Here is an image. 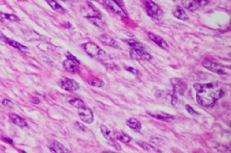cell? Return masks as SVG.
<instances>
[{"instance_id":"obj_1","label":"cell","mask_w":231,"mask_h":153,"mask_svg":"<svg viewBox=\"0 0 231 153\" xmlns=\"http://www.w3.org/2000/svg\"><path fill=\"white\" fill-rule=\"evenodd\" d=\"M196 90V99L200 105L207 108H211L216 105L218 99L225 96V89L220 87L218 84L210 82L206 84H194Z\"/></svg>"},{"instance_id":"obj_2","label":"cell","mask_w":231,"mask_h":153,"mask_svg":"<svg viewBox=\"0 0 231 153\" xmlns=\"http://www.w3.org/2000/svg\"><path fill=\"white\" fill-rule=\"evenodd\" d=\"M125 42L132 48V50L130 51V54L132 57L136 56V58H141L145 60H152V56L146 51L145 46L143 43L134 39H127L125 40Z\"/></svg>"},{"instance_id":"obj_3","label":"cell","mask_w":231,"mask_h":153,"mask_svg":"<svg viewBox=\"0 0 231 153\" xmlns=\"http://www.w3.org/2000/svg\"><path fill=\"white\" fill-rule=\"evenodd\" d=\"M82 48L85 52L93 59L101 60L102 58L106 56L105 51H103L99 46H98L97 44L93 42H87V43L82 44Z\"/></svg>"},{"instance_id":"obj_4","label":"cell","mask_w":231,"mask_h":153,"mask_svg":"<svg viewBox=\"0 0 231 153\" xmlns=\"http://www.w3.org/2000/svg\"><path fill=\"white\" fill-rule=\"evenodd\" d=\"M144 5H145V9H146V13L149 16L155 19V20H159L162 17V10L161 9V7L155 4L153 1H145L144 2Z\"/></svg>"},{"instance_id":"obj_5","label":"cell","mask_w":231,"mask_h":153,"mask_svg":"<svg viewBox=\"0 0 231 153\" xmlns=\"http://www.w3.org/2000/svg\"><path fill=\"white\" fill-rule=\"evenodd\" d=\"M202 66L206 69H208L210 71H212L214 73L219 74V75H225V74L229 73V70L226 67H224L223 65H221L219 63L211 61V60H203L202 61Z\"/></svg>"},{"instance_id":"obj_6","label":"cell","mask_w":231,"mask_h":153,"mask_svg":"<svg viewBox=\"0 0 231 153\" xmlns=\"http://www.w3.org/2000/svg\"><path fill=\"white\" fill-rule=\"evenodd\" d=\"M210 3L208 0H182L181 5L190 11H195Z\"/></svg>"},{"instance_id":"obj_7","label":"cell","mask_w":231,"mask_h":153,"mask_svg":"<svg viewBox=\"0 0 231 153\" xmlns=\"http://www.w3.org/2000/svg\"><path fill=\"white\" fill-rule=\"evenodd\" d=\"M58 85L66 91H75L80 88V85L73 79L62 78L58 81Z\"/></svg>"},{"instance_id":"obj_8","label":"cell","mask_w":231,"mask_h":153,"mask_svg":"<svg viewBox=\"0 0 231 153\" xmlns=\"http://www.w3.org/2000/svg\"><path fill=\"white\" fill-rule=\"evenodd\" d=\"M171 84L173 86V92L179 95H183L187 89V83L181 78H172Z\"/></svg>"},{"instance_id":"obj_9","label":"cell","mask_w":231,"mask_h":153,"mask_svg":"<svg viewBox=\"0 0 231 153\" xmlns=\"http://www.w3.org/2000/svg\"><path fill=\"white\" fill-rule=\"evenodd\" d=\"M78 113H79V115H80V118L81 119L82 122H84L85 123L87 124H90L93 122L94 121V115L92 113V111L86 107V106H83V107H80L78 109Z\"/></svg>"},{"instance_id":"obj_10","label":"cell","mask_w":231,"mask_h":153,"mask_svg":"<svg viewBox=\"0 0 231 153\" xmlns=\"http://www.w3.org/2000/svg\"><path fill=\"white\" fill-rule=\"evenodd\" d=\"M105 4L107 5V6L109 9H111L117 15H118V16H120L122 17H127V15L125 14V12L123 10V8L116 1H113V0L105 1Z\"/></svg>"},{"instance_id":"obj_11","label":"cell","mask_w":231,"mask_h":153,"mask_svg":"<svg viewBox=\"0 0 231 153\" xmlns=\"http://www.w3.org/2000/svg\"><path fill=\"white\" fill-rule=\"evenodd\" d=\"M147 114L149 115H151L152 117L155 118V119L164 121V122H172V121H173V120L175 119L174 115H169V114H165L163 112H159V111H156V112H147Z\"/></svg>"},{"instance_id":"obj_12","label":"cell","mask_w":231,"mask_h":153,"mask_svg":"<svg viewBox=\"0 0 231 153\" xmlns=\"http://www.w3.org/2000/svg\"><path fill=\"white\" fill-rule=\"evenodd\" d=\"M0 40H2V41H5L7 44H9L10 46H12V47H14V48H16V49H17L20 51H22V52H26L27 51V47H25V46H24L23 44H21V43H19L17 42H16V41H14V40H11V39H9V38H7V37H6L4 34H2L0 33Z\"/></svg>"},{"instance_id":"obj_13","label":"cell","mask_w":231,"mask_h":153,"mask_svg":"<svg viewBox=\"0 0 231 153\" xmlns=\"http://www.w3.org/2000/svg\"><path fill=\"white\" fill-rule=\"evenodd\" d=\"M49 149L53 153H70V151L61 143L54 140L49 144Z\"/></svg>"},{"instance_id":"obj_14","label":"cell","mask_w":231,"mask_h":153,"mask_svg":"<svg viewBox=\"0 0 231 153\" xmlns=\"http://www.w3.org/2000/svg\"><path fill=\"white\" fill-rule=\"evenodd\" d=\"M148 37L150 38L151 41H153L156 45H158L161 48H162V49H169V44L160 36L155 35V34H152V33H149L148 34Z\"/></svg>"},{"instance_id":"obj_15","label":"cell","mask_w":231,"mask_h":153,"mask_svg":"<svg viewBox=\"0 0 231 153\" xmlns=\"http://www.w3.org/2000/svg\"><path fill=\"white\" fill-rule=\"evenodd\" d=\"M63 67L65 68L66 70H68L69 72H71V73H75L77 71H79V63L73 61V60H68L66 59L64 61H63Z\"/></svg>"},{"instance_id":"obj_16","label":"cell","mask_w":231,"mask_h":153,"mask_svg":"<svg viewBox=\"0 0 231 153\" xmlns=\"http://www.w3.org/2000/svg\"><path fill=\"white\" fill-rule=\"evenodd\" d=\"M10 119L11 121L19 127L21 128H26L28 125H27V122H25V120L24 118H22L21 116H19L17 114H11L10 115Z\"/></svg>"},{"instance_id":"obj_17","label":"cell","mask_w":231,"mask_h":153,"mask_svg":"<svg viewBox=\"0 0 231 153\" xmlns=\"http://www.w3.org/2000/svg\"><path fill=\"white\" fill-rule=\"evenodd\" d=\"M173 16L176 17L177 19L182 20V21H186V20L189 19V16H188V15L186 14L185 10H183L180 5H177V6L173 9Z\"/></svg>"},{"instance_id":"obj_18","label":"cell","mask_w":231,"mask_h":153,"mask_svg":"<svg viewBox=\"0 0 231 153\" xmlns=\"http://www.w3.org/2000/svg\"><path fill=\"white\" fill-rule=\"evenodd\" d=\"M100 41L105 43L106 45H108V46H111V47H114V48H118L119 45L118 43L116 42V40H114L112 37L108 36L107 34H103L100 36Z\"/></svg>"},{"instance_id":"obj_19","label":"cell","mask_w":231,"mask_h":153,"mask_svg":"<svg viewBox=\"0 0 231 153\" xmlns=\"http://www.w3.org/2000/svg\"><path fill=\"white\" fill-rule=\"evenodd\" d=\"M100 130H101V133H102L103 136L105 137L107 140H116V132H112L111 130H109L105 125H101Z\"/></svg>"},{"instance_id":"obj_20","label":"cell","mask_w":231,"mask_h":153,"mask_svg":"<svg viewBox=\"0 0 231 153\" xmlns=\"http://www.w3.org/2000/svg\"><path fill=\"white\" fill-rule=\"evenodd\" d=\"M126 125L134 130V131H136V132H139L141 130V123L138 120L135 119V118H130L126 121Z\"/></svg>"},{"instance_id":"obj_21","label":"cell","mask_w":231,"mask_h":153,"mask_svg":"<svg viewBox=\"0 0 231 153\" xmlns=\"http://www.w3.org/2000/svg\"><path fill=\"white\" fill-rule=\"evenodd\" d=\"M67 101L70 103L72 106L77 107L78 109L80 108V107L85 106V104H84V102H83L81 99H80V98H78V97H75L68 96V97H67Z\"/></svg>"},{"instance_id":"obj_22","label":"cell","mask_w":231,"mask_h":153,"mask_svg":"<svg viewBox=\"0 0 231 153\" xmlns=\"http://www.w3.org/2000/svg\"><path fill=\"white\" fill-rule=\"evenodd\" d=\"M0 21L1 22H4V21L16 22V21H19V18L15 15H10V14H6V13L0 12Z\"/></svg>"},{"instance_id":"obj_23","label":"cell","mask_w":231,"mask_h":153,"mask_svg":"<svg viewBox=\"0 0 231 153\" xmlns=\"http://www.w3.org/2000/svg\"><path fill=\"white\" fill-rule=\"evenodd\" d=\"M47 3H48V5H49L54 10H55V11H57V12H59V13H61V14L65 13L64 8H63L60 4H58L56 1H54V0H47Z\"/></svg>"},{"instance_id":"obj_24","label":"cell","mask_w":231,"mask_h":153,"mask_svg":"<svg viewBox=\"0 0 231 153\" xmlns=\"http://www.w3.org/2000/svg\"><path fill=\"white\" fill-rule=\"evenodd\" d=\"M136 143L143 149L144 151H147L149 152H154V151H159V150H157L155 147H153L152 145H150L149 143L147 142H144V141H136Z\"/></svg>"},{"instance_id":"obj_25","label":"cell","mask_w":231,"mask_h":153,"mask_svg":"<svg viewBox=\"0 0 231 153\" xmlns=\"http://www.w3.org/2000/svg\"><path fill=\"white\" fill-rule=\"evenodd\" d=\"M116 139H117L118 140L124 142V143H127V142H130L132 138L128 135H126L124 133H116Z\"/></svg>"},{"instance_id":"obj_26","label":"cell","mask_w":231,"mask_h":153,"mask_svg":"<svg viewBox=\"0 0 231 153\" xmlns=\"http://www.w3.org/2000/svg\"><path fill=\"white\" fill-rule=\"evenodd\" d=\"M89 84L92 86H96V87H102L104 86V82L97 78H93L89 80Z\"/></svg>"},{"instance_id":"obj_27","label":"cell","mask_w":231,"mask_h":153,"mask_svg":"<svg viewBox=\"0 0 231 153\" xmlns=\"http://www.w3.org/2000/svg\"><path fill=\"white\" fill-rule=\"evenodd\" d=\"M95 25L99 26V27H105V23H103L101 21V18H92L89 19Z\"/></svg>"},{"instance_id":"obj_28","label":"cell","mask_w":231,"mask_h":153,"mask_svg":"<svg viewBox=\"0 0 231 153\" xmlns=\"http://www.w3.org/2000/svg\"><path fill=\"white\" fill-rule=\"evenodd\" d=\"M217 146L218 147H215L218 151H220V152L222 153H229V147H226V146H222V145H218V144H217Z\"/></svg>"},{"instance_id":"obj_29","label":"cell","mask_w":231,"mask_h":153,"mask_svg":"<svg viewBox=\"0 0 231 153\" xmlns=\"http://www.w3.org/2000/svg\"><path fill=\"white\" fill-rule=\"evenodd\" d=\"M151 141H152L153 143H155V145H157V146H160L161 144H162V143L164 142L162 139L157 138V137H152V138H151Z\"/></svg>"},{"instance_id":"obj_30","label":"cell","mask_w":231,"mask_h":153,"mask_svg":"<svg viewBox=\"0 0 231 153\" xmlns=\"http://www.w3.org/2000/svg\"><path fill=\"white\" fill-rule=\"evenodd\" d=\"M125 70L131 72V73H132L133 75H135L136 77H137V76L139 75V71H138L137 69H136V68H132V67H125Z\"/></svg>"},{"instance_id":"obj_31","label":"cell","mask_w":231,"mask_h":153,"mask_svg":"<svg viewBox=\"0 0 231 153\" xmlns=\"http://www.w3.org/2000/svg\"><path fill=\"white\" fill-rule=\"evenodd\" d=\"M75 127H76L78 130L81 131V132H84V131L86 130V127H85L82 123H80L79 122H75Z\"/></svg>"},{"instance_id":"obj_32","label":"cell","mask_w":231,"mask_h":153,"mask_svg":"<svg viewBox=\"0 0 231 153\" xmlns=\"http://www.w3.org/2000/svg\"><path fill=\"white\" fill-rule=\"evenodd\" d=\"M66 56H67V59H68V60H73V61L79 63V60H77V58H75L73 55H71L70 52H67V53H66Z\"/></svg>"},{"instance_id":"obj_33","label":"cell","mask_w":231,"mask_h":153,"mask_svg":"<svg viewBox=\"0 0 231 153\" xmlns=\"http://www.w3.org/2000/svg\"><path fill=\"white\" fill-rule=\"evenodd\" d=\"M2 104L5 105V106H8V107H13V103L11 102L10 100H7V99H4L3 101H2Z\"/></svg>"},{"instance_id":"obj_34","label":"cell","mask_w":231,"mask_h":153,"mask_svg":"<svg viewBox=\"0 0 231 153\" xmlns=\"http://www.w3.org/2000/svg\"><path fill=\"white\" fill-rule=\"evenodd\" d=\"M185 107H186V110L188 111V113H189V114H191V115H197V113H196L195 111L193 110V108H192L191 105H188V104H187Z\"/></svg>"},{"instance_id":"obj_35","label":"cell","mask_w":231,"mask_h":153,"mask_svg":"<svg viewBox=\"0 0 231 153\" xmlns=\"http://www.w3.org/2000/svg\"><path fill=\"white\" fill-rule=\"evenodd\" d=\"M4 140L8 141L9 143H13V140H10V139H8V138H4Z\"/></svg>"},{"instance_id":"obj_36","label":"cell","mask_w":231,"mask_h":153,"mask_svg":"<svg viewBox=\"0 0 231 153\" xmlns=\"http://www.w3.org/2000/svg\"><path fill=\"white\" fill-rule=\"evenodd\" d=\"M102 153H114V152H112V151H103Z\"/></svg>"},{"instance_id":"obj_37","label":"cell","mask_w":231,"mask_h":153,"mask_svg":"<svg viewBox=\"0 0 231 153\" xmlns=\"http://www.w3.org/2000/svg\"><path fill=\"white\" fill-rule=\"evenodd\" d=\"M22 152H23V153H26V152H24V151H22Z\"/></svg>"}]
</instances>
